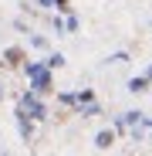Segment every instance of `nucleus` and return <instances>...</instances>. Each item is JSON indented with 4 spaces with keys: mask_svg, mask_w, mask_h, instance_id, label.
<instances>
[{
    "mask_svg": "<svg viewBox=\"0 0 152 156\" xmlns=\"http://www.w3.org/2000/svg\"><path fill=\"white\" fill-rule=\"evenodd\" d=\"M145 75H149V78H152V65H149V68H145Z\"/></svg>",
    "mask_w": 152,
    "mask_h": 156,
    "instance_id": "obj_16",
    "label": "nucleus"
},
{
    "mask_svg": "<svg viewBox=\"0 0 152 156\" xmlns=\"http://www.w3.org/2000/svg\"><path fill=\"white\" fill-rule=\"evenodd\" d=\"M149 85H152V78H149V75H139V78L129 82V92H132V95H142V92H149Z\"/></svg>",
    "mask_w": 152,
    "mask_h": 156,
    "instance_id": "obj_5",
    "label": "nucleus"
},
{
    "mask_svg": "<svg viewBox=\"0 0 152 156\" xmlns=\"http://www.w3.org/2000/svg\"><path fill=\"white\" fill-rule=\"evenodd\" d=\"M37 4H41V7H54L58 0H37Z\"/></svg>",
    "mask_w": 152,
    "mask_h": 156,
    "instance_id": "obj_15",
    "label": "nucleus"
},
{
    "mask_svg": "<svg viewBox=\"0 0 152 156\" xmlns=\"http://www.w3.org/2000/svg\"><path fill=\"white\" fill-rule=\"evenodd\" d=\"M78 27H81V20L74 17L71 10H68V17H64V31H68V34H74V31H78Z\"/></svg>",
    "mask_w": 152,
    "mask_h": 156,
    "instance_id": "obj_10",
    "label": "nucleus"
},
{
    "mask_svg": "<svg viewBox=\"0 0 152 156\" xmlns=\"http://www.w3.org/2000/svg\"><path fill=\"white\" fill-rule=\"evenodd\" d=\"M0 98H4V88H0Z\"/></svg>",
    "mask_w": 152,
    "mask_h": 156,
    "instance_id": "obj_17",
    "label": "nucleus"
},
{
    "mask_svg": "<svg viewBox=\"0 0 152 156\" xmlns=\"http://www.w3.org/2000/svg\"><path fill=\"white\" fill-rule=\"evenodd\" d=\"M105 61H108V65H118V61H129V55H125V51H115V55H108Z\"/></svg>",
    "mask_w": 152,
    "mask_h": 156,
    "instance_id": "obj_12",
    "label": "nucleus"
},
{
    "mask_svg": "<svg viewBox=\"0 0 152 156\" xmlns=\"http://www.w3.org/2000/svg\"><path fill=\"white\" fill-rule=\"evenodd\" d=\"M4 65H10V68L24 65V48H7L4 51Z\"/></svg>",
    "mask_w": 152,
    "mask_h": 156,
    "instance_id": "obj_4",
    "label": "nucleus"
},
{
    "mask_svg": "<svg viewBox=\"0 0 152 156\" xmlns=\"http://www.w3.org/2000/svg\"><path fill=\"white\" fill-rule=\"evenodd\" d=\"M14 119H17V133H20V139H24V143H31V139H34V119L24 112V109H17Z\"/></svg>",
    "mask_w": 152,
    "mask_h": 156,
    "instance_id": "obj_3",
    "label": "nucleus"
},
{
    "mask_svg": "<svg viewBox=\"0 0 152 156\" xmlns=\"http://www.w3.org/2000/svg\"><path fill=\"white\" fill-rule=\"evenodd\" d=\"M31 88H34L37 95H47L51 88H54V75H51V68H47V65H41V68L31 75Z\"/></svg>",
    "mask_w": 152,
    "mask_h": 156,
    "instance_id": "obj_2",
    "label": "nucleus"
},
{
    "mask_svg": "<svg viewBox=\"0 0 152 156\" xmlns=\"http://www.w3.org/2000/svg\"><path fill=\"white\" fill-rule=\"evenodd\" d=\"M54 7H58L61 14H68V10H71V7H68V0H58V4H54Z\"/></svg>",
    "mask_w": 152,
    "mask_h": 156,
    "instance_id": "obj_14",
    "label": "nucleus"
},
{
    "mask_svg": "<svg viewBox=\"0 0 152 156\" xmlns=\"http://www.w3.org/2000/svg\"><path fill=\"white\" fill-rule=\"evenodd\" d=\"M78 115H101V105L98 102H85V105H78Z\"/></svg>",
    "mask_w": 152,
    "mask_h": 156,
    "instance_id": "obj_7",
    "label": "nucleus"
},
{
    "mask_svg": "<svg viewBox=\"0 0 152 156\" xmlns=\"http://www.w3.org/2000/svg\"><path fill=\"white\" fill-rule=\"evenodd\" d=\"M51 71H58V68H64V55H58V51H54V55H47V61H44Z\"/></svg>",
    "mask_w": 152,
    "mask_h": 156,
    "instance_id": "obj_8",
    "label": "nucleus"
},
{
    "mask_svg": "<svg viewBox=\"0 0 152 156\" xmlns=\"http://www.w3.org/2000/svg\"><path fill=\"white\" fill-rule=\"evenodd\" d=\"M85 102H95V92L91 88H81L78 92V105H85Z\"/></svg>",
    "mask_w": 152,
    "mask_h": 156,
    "instance_id": "obj_11",
    "label": "nucleus"
},
{
    "mask_svg": "<svg viewBox=\"0 0 152 156\" xmlns=\"http://www.w3.org/2000/svg\"><path fill=\"white\" fill-rule=\"evenodd\" d=\"M112 143H115V129H101V133L95 136V146L98 149H112Z\"/></svg>",
    "mask_w": 152,
    "mask_h": 156,
    "instance_id": "obj_6",
    "label": "nucleus"
},
{
    "mask_svg": "<svg viewBox=\"0 0 152 156\" xmlns=\"http://www.w3.org/2000/svg\"><path fill=\"white\" fill-rule=\"evenodd\" d=\"M61 105H68V109H78V92H61Z\"/></svg>",
    "mask_w": 152,
    "mask_h": 156,
    "instance_id": "obj_9",
    "label": "nucleus"
},
{
    "mask_svg": "<svg viewBox=\"0 0 152 156\" xmlns=\"http://www.w3.org/2000/svg\"><path fill=\"white\" fill-rule=\"evenodd\" d=\"M31 44H34V48H37V51H44V48H47V41H44V37H41V34H31Z\"/></svg>",
    "mask_w": 152,
    "mask_h": 156,
    "instance_id": "obj_13",
    "label": "nucleus"
},
{
    "mask_svg": "<svg viewBox=\"0 0 152 156\" xmlns=\"http://www.w3.org/2000/svg\"><path fill=\"white\" fill-rule=\"evenodd\" d=\"M17 109H24L34 122H44V119H47V109H44V102H41V95H37L34 88H27V92L17 98Z\"/></svg>",
    "mask_w": 152,
    "mask_h": 156,
    "instance_id": "obj_1",
    "label": "nucleus"
}]
</instances>
